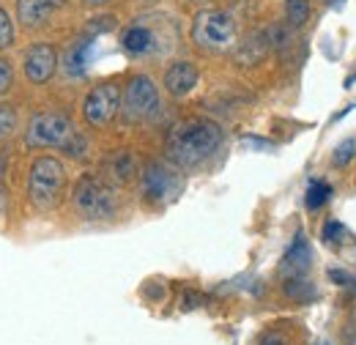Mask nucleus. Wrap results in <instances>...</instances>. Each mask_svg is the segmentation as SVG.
<instances>
[{
	"label": "nucleus",
	"instance_id": "obj_17",
	"mask_svg": "<svg viewBox=\"0 0 356 345\" xmlns=\"http://www.w3.org/2000/svg\"><path fill=\"white\" fill-rule=\"evenodd\" d=\"M310 0H285V22H288V28H293V31L305 28L310 22Z\"/></svg>",
	"mask_w": 356,
	"mask_h": 345
},
{
	"label": "nucleus",
	"instance_id": "obj_18",
	"mask_svg": "<svg viewBox=\"0 0 356 345\" xmlns=\"http://www.w3.org/2000/svg\"><path fill=\"white\" fill-rule=\"evenodd\" d=\"M285 296H291L293 302H307V299L315 296V288L305 277H288L285 280Z\"/></svg>",
	"mask_w": 356,
	"mask_h": 345
},
{
	"label": "nucleus",
	"instance_id": "obj_31",
	"mask_svg": "<svg viewBox=\"0 0 356 345\" xmlns=\"http://www.w3.org/2000/svg\"><path fill=\"white\" fill-rule=\"evenodd\" d=\"M145 3H156V0H145Z\"/></svg>",
	"mask_w": 356,
	"mask_h": 345
},
{
	"label": "nucleus",
	"instance_id": "obj_28",
	"mask_svg": "<svg viewBox=\"0 0 356 345\" xmlns=\"http://www.w3.org/2000/svg\"><path fill=\"white\" fill-rule=\"evenodd\" d=\"M346 345H356V329H351V332L346 335Z\"/></svg>",
	"mask_w": 356,
	"mask_h": 345
},
{
	"label": "nucleus",
	"instance_id": "obj_26",
	"mask_svg": "<svg viewBox=\"0 0 356 345\" xmlns=\"http://www.w3.org/2000/svg\"><path fill=\"white\" fill-rule=\"evenodd\" d=\"M261 345H288V340L280 337V335H266V337L261 340Z\"/></svg>",
	"mask_w": 356,
	"mask_h": 345
},
{
	"label": "nucleus",
	"instance_id": "obj_10",
	"mask_svg": "<svg viewBox=\"0 0 356 345\" xmlns=\"http://www.w3.org/2000/svg\"><path fill=\"white\" fill-rule=\"evenodd\" d=\"M200 80V72L192 61H173L168 69H165V90L173 96V99H184L189 96Z\"/></svg>",
	"mask_w": 356,
	"mask_h": 345
},
{
	"label": "nucleus",
	"instance_id": "obj_3",
	"mask_svg": "<svg viewBox=\"0 0 356 345\" xmlns=\"http://www.w3.org/2000/svg\"><path fill=\"white\" fill-rule=\"evenodd\" d=\"M66 189V168L58 157H36L28 170V198L39 211H49L60 203Z\"/></svg>",
	"mask_w": 356,
	"mask_h": 345
},
{
	"label": "nucleus",
	"instance_id": "obj_30",
	"mask_svg": "<svg viewBox=\"0 0 356 345\" xmlns=\"http://www.w3.org/2000/svg\"><path fill=\"white\" fill-rule=\"evenodd\" d=\"M192 3H206V0H192Z\"/></svg>",
	"mask_w": 356,
	"mask_h": 345
},
{
	"label": "nucleus",
	"instance_id": "obj_14",
	"mask_svg": "<svg viewBox=\"0 0 356 345\" xmlns=\"http://www.w3.org/2000/svg\"><path fill=\"white\" fill-rule=\"evenodd\" d=\"M268 49H271V39H268L266 31H258V33H252V36H247L244 44H238V49H236V63L238 66H244V69H250V66H258L264 58L268 55Z\"/></svg>",
	"mask_w": 356,
	"mask_h": 345
},
{
	"label": "nucleus",
	"instance_id": "obj_13",
	"mask_svg": "<svg viewBox=\"0 0 356 345\" xmlns=\"http://www.w3.org/2000/svg\"><path fill=\"white\" fill-rule=\"evenodd\" d=\"M310 260H312V250H310V241L305 233H299L293 239V244L288 247L285 258H282V274L285 277H302L307 268H310Z\"/></svg>",
	"mask_w": 356,
	"mask_h": 345
},
{
	"label": "nucleus",
	"instance_id": "obj_19",
	"mask_svg": "<svg viewBox=\"0 0 356 345\" xmlns=\"http://www.w3.org/2000/svg\"><path fill=\"white\" fill-rule=\"evenodd\" d=\"M329 198H332V186L326 184V181H310V186H307V195H305V203H307V209H321V206H326L329 203Z\"/></svg>",
	"mask_w": 356,
	"mask_h": 345
},
{
	"label": "nucleus",
	"instance_id": "obj_22",
	"mask_svg": "<svg viewBox=\"0 0 356 345\" xmlns=\"http://www.w3.org/2000/svg\"><path fill=\"white\" fill-rule=\"evenodd\" d=\"M356 157V137H348V140H343L337 148H334V165L337 168H346V165H351Z\"/></svg>",
	"mask_w": 356,
	"mask_h": 345
},
{
	"label": "nucleus",
	"instance_id": "obj_27",
	"mask_svg": "<svg viewBox=\"0 0 356 345\" xmlns=\"http://www.w3.org/2000/svg\"><path fill=\"white\" fill-rule=\"evenodd\" d=\"M86 6H90V8H99V6H107L110 0H83Z\"/></svg>",
	"mask_w": 356,
	"mask_h": 345
},
{
	"label": "nucleus",
	"instance_id": "obj_9",
	"mask_svg": "<svg viewBox=\"0 0 356 345\" xmlns=\"http://www.w3.org/2000/svg\"><path fill=\"white\" fill-rule=\"evenodd\" d=\"M140 189H143V198L148 203H162V200L173 198L178 192V178L168 165L151 162L145 170L140 172Z\"/></svg>",
	"mask_w": 356,
	"mask_h": 345
},
{
	"label": "nucleus",
	"instance_id": "obj_12",
	"mask_svg": "<svg viewBox=\"0 0 356 345\" xmlns=\"http://www.w3.org/2000/svg\"><path fill=\"white\" fill-rule=\"evenodd\" d=\"M102 170H104V181L110 184H132L137 178V159L132 151H115L104 159Z\"/></svg>",
	"mask_w": 356,
	"mask_h": 345
},
{
	"label": "nucleus",
	"instance_id": "obj_8",
	"mask_svg": "<svg viewBox=\"0 0 356 345\" xmlns=\"http://www.w3.org/2000/svg\"><path fill=\"white\" fill-rule=\"evenodd\" d=\"M22 72L28 77V83L33 86H47L55 72H58V49L49 42H39L33 44L25 58H22Z\"/></svg>",
	"mask_w": 356,
	"mask_h": 345
},
{
	"label": "nucleus",
	"instance_id": "obj_23",
	"mask_svg": "<svg viewBox=\"0 0 356 345\" xmlns=\"http://www.w3.org/2000/svg\"><path fill=\"white\" fill-rule=\"evenodd\" d=\"M14 44V19L8 17L6 8H0V52Z\"/></svg>",
	"mask_w": 356,
	"mask_h": 345
},
{
	"label": "nucleus",
	"instance_id": "obj_15",
	"mask_svg": "<svg viewBox=\"0 0 356 345\" xmlns=\"http://www.w3.org/2000/svg\"><path fill=\"white\" fill-rule=\"evenodd\" d=\"M55 6L52 0H17V19L28 28V31H36V28H44L52 17Z\"/></svg>",
	"mask_w": 356,
	"mask_h": 345
},
{
	"label": "nucleus",
	"instance_id": "obj_16",
	"mask_svg": "<svg viewBox=\"0 0 356 345\" xmlns=\"http://www.w3.org/2000/svg\"><path fill=\"white\" fill-rule=\"evenodd\" d=\"M90 47H93V44H90L88 39H80V42H74L69 47L63 66H66V72H69L72 77H83V74H86L88 61H90Z\"/></svg>",
	"mask_w": 356,
	"mask_h": 345
},
{
	"label": "nucleus",
	"instance_id": "obj_6",
	"mask_svg": "<svg viewBox=\"0 0 356 345\" xmlns=\"http://www.w3.org/2000/svg\"><path fill=\"white\" fill-rule=\"evenodd\" d=\"M159 110V88L148 74H134L121 93V113L127 121H145Z\"/></svg>",
	"mask_w": 356,
	"mask_h": 345
},
{
	"label": "nucleus",
	"instance_id": "obj_33",
	"mask_svg": "<svg viewBox=\"0 0 356 345\" xmlns=\"http://www.w3.org/2000/svg\"><path fill=\"white\" fill-rule=\"evenodd\" d=\"M354 296H356V291H354Z\"/></svg>",
	"mask_w": 356,
	"mask_h": 345
},
{
	"label": "nucleus",
	"instance_id": "obj_2",
	"mask_svg": "<svg viewBox=\"0 0 356 345\" xmlns=\"http://www.w3.org/2000/svg\"><path fill=\"white\" fill-rule=\"evenodd\" d=\"M72 203H74L77 214L88 222L113 219L118 211V198H115L113 184L93 172H86L77 178V184L72 189Z\"/></svg>",
	"mask_w": 356,
	"mask_h": 345
},
{
	"label": "nucleus",
	"instance_id": "obj_11",
	"mask_svg": "<svg viewBox=\"0 0 356 345\" xmlns=\"http://www.w3.org/2000/svg\"><path fill=\"white\" fill-rule=\"evenodd\" d=\"M121 47H124L127 55L140 58V55H148V52L159 49V36L151 25H145V19H137L121 33Z\"/></svg>",
	"mask_w": 356,
	"mask_h": 345
},
{
	"label": "nucleus",
	"instance_id": "obj_24",
	"mask_svg": "<svg viewBox=\"0 0 356 345\" xmlns=\"http://www.w3.org/2000/svg\"><path fill=\"white\" fill-rule=\"evenodd\" d=\"M14 86V63L0 55V93H8Z\"/></svg>",
	"mask_w": 356,
	"mask_h": 345
},
{
	"label": "nucleus",
	"instance_id": "obj_25",
	"mask_svg": "<svg viewBox=\"0 0 356 345\" xmlns=\"http://www.w3.org/2000/svg\"><path fill=\"white\" fill-rule=\"evenodd\" d=\"M329 277H332L340 288H348L351 294L356 291V277L351 274V271H337V268H332V271H329Z\"/></svg>",
	"mask_w": 356,
	"mask_h": 345
},
{
	"label": "nucleus",
	"instance_id": "obj_29",
	"mask_svg": "<svg viewBox=\"0 0 356 345\" xmlns=\"http://www.w3.org/2000/svg\"><path fill=\"white\" fill-rule=\"evenodd\" d=\"M63 3H69V0H52V6L58 8V6H63Z\"/></svg>",
	"mask_w": 356,
	"mask_h": 345
},
{
	"label": "nucleus",
	"instance_id": "obj_21",
	"mask_svg": "<svg viewBox=\"0 0 356 345\" xmlns=\"http://www.w3.org/2000/svg\"><path fill=\"white\" fill-rule=\"evenodd\" d=\"M321 239L329 241V244H343V241H348V230H346V225H340L337 219H329V222L323 225V230H321Z\"/></svg>",
	"mask_w": 356,
	"mask_h": 345
},
{
	"label": "nucleus",
	"instance_id": "obj_4",
	"mask_svg": "<svg viewBox=\"0 0 356 345\" xmlns=\"http://www.w3.org/2000/svg\"><path fill=\"white\" fill-rule=\"evenodd\" d=\"M238 36L236 17L222 8H206L192 19V44L203 52H227Z\"/></svg>",
	"mask_w": 356,
	"mask_h": 345
},
{
	"label": "nucleus",
	"instance_id": "obj_20",
	"mask_svg": "<svg viewBox=\"0 0 356 345\" xmlns=\"http://www.w3.org/2000/svg\"><path fill=\"white\" fill-rule=\"evenodd\" d=\"M19 127V115L14 104H0V140H8Z\"/></svg>",
	"mask_w": 356,
	"mask_h": 345
},
{
	"label": "nucleus",
	"instance_id": "obj_7",
	"mask_svg": "<svg viewBox=\"0 0 356 345\" xmlns=\"http://www.w3.org/2000/svg\"><path fill=\"white\" fill-rule=\"evenodd\" d=\"M121 86L115 80H107V83H99L88 90L86 102H83V115L90 127L102 129L107 127L118 113H121Z\"/></svg>",
	"mask_w": 356,
	"mask_h": 345
},
{
	"label": "nucleus",
	"instance_id": "obj_5",
	"mask_svg": "<svg viewBox=\"0 0 356 345\" xmlns=\"http://www.w3.org/2000/svg\"><path fill=\"white\" fill-rule=\"evenodd\" d=\"M74 134L77 131H74V124L69 121V115L58 110H39L25 129V145L28 148H63Z\"/></svg>",
	"mask_w": 356,
	"mask_h": 345
},
{
	"label": "nucleus",
	"instance_id": "obj_1",
	"mask_svg": "<svg viewBox=\"0 0 356 345\" xmlns=\"http://www.w3.org/2000/svg\"><path fill=\"white\" fill-rule=\"evenodd\" d=\"M225 131L211 118H186L168 131L165 154L181 170H195L222 148Z\"/></svg>",
	"mask_w": 356,
	"mask_h": 345
},
{
	"label": "nucleus",
	"instance_id": "obj_32",
	"mask_svg": "<svg viewBox=\"0 0 356 345\" xmlns=\"http://www.w3.org/2000/svg\"><path fill=\"white\" fill-rule=\"evenodd\" d=\"M318 345H326V343H318Z\"/></svg>",
	"mask_w": 356,
	"mask_h": 345
}]
</instances>
